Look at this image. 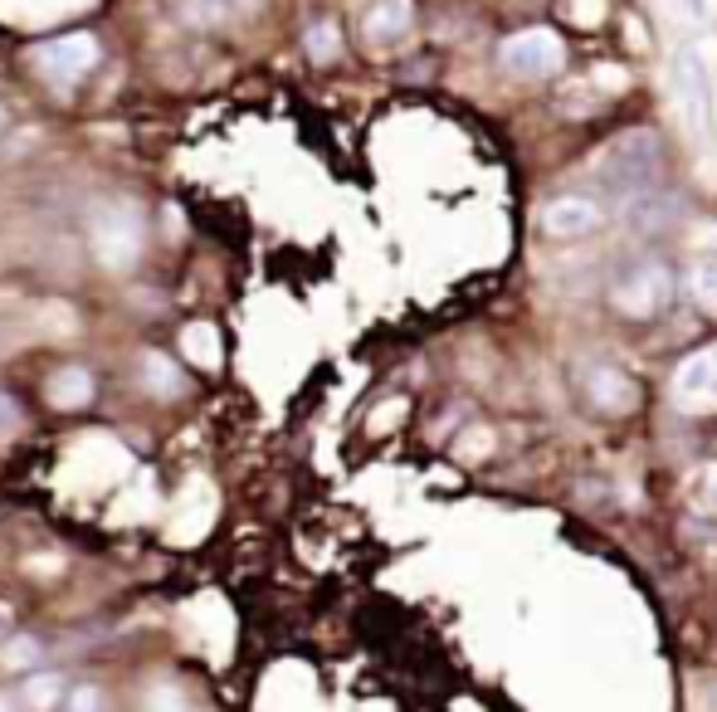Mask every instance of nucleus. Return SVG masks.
<instances>
[{
	"instance_id": "obj_4",
	"label": "nucleus",
	"mask_w": 717,
	"mask_h": 712,
	"mask_svg": "<svg viewBox=\"0 0 717 712\" xmlns=\"http://www.w3.org/2000/svg\"><path fill=\"white\" fill-rule=\"evenodd\" d=\"M34 64H40L44 84L59 88V94H68V88H78L88 74H94L98 40L88 35V30H74V35H54V40H44L40 50H34Z\"/></svg>"
},
{
	"instance_id": "obj_19",
	"label": "nucleus",
	"mask_w": 717,
	"mask_h": 712,
	"mask_svg": "<svg viewBox=\"0 0 717 712\" xmlns=\"http://www.w3.org/2000/svg\"><path fill=\"white\" fill-rule=\"evenodd\" d=\"M225 0H181V20L186 25H196V30H215L225 20Z\"/></svg>"
},
{
	"instance_id": "obj_18",
	"label": "nucleus",
	"mask_w": 717,
	"mask_h": 712,
	"mask_svg": "<svg viewBox=\"0 0 717 712\" xmlns=\"http://www.w3.org/2000/svg\"><path fill=\"white\" fill-rule=\"evenodd\" d=\"M40 327H44V337H54V342H68V337L78 332V313L54 298V303H44L40 308Z\"/></svg>"
},
{
	"instance_id": "obj_5",
	"label": "nucleus",
	"mask_w": 717,
	"mask_h": 712,
	"mask_svg": "<svg viewBox=\"0 0 717 712\" xmlns=\"http://www.w3.org/2000/svg\"><path fill=\"white\" fill-rule=\"evenodd\" d=\"M498 59H503L508 74L518 78H532V84H542V78L562 74L566 69V40L556 35V30H522V35H512L498 44Z\"/></svg>"
},
{
	"instance_id": "obj_15",
	"label": "nucleus",
	"mask_w": 717,
	"mask_h": 712,
	"mask_svg": "<svg viewBox=\"0 0 717 712\" xmlns=\"http://www.w3.org/2000/svg\"><path fill=\"white\" fill-rule=\"evenodd\" d=\"M44 664V644L34 635H6L0 639V669L6 673H34Z\"/></svg>"
},
{
	"instance_id": "obj_1",
	"label": "nucleus",
	"mask_w": 717,
	"mask_h": 712,
	"mask_svg": "<svg viewBox=\"0 0 717 712\" xmlns=\"http://www.w3.org/2000/svg\"><path fill=\"white\" fill-rule=\"evenodd\" d=\"M84 234H88V250L102 269H112V274H122V269H132L137 259H142V210H137V200H122V196H102L88 206L84 215Z\"/></svg>"
},
{
	"instance_id": "obj_27",
	"label": "nucleus",
	"mask_w": 717,
	"mask_h": 712,
	"mask_svg": "<svg viewBox=\"0 0 717 712\" xmlns=\"http://www.w3.org/2000/svg\"><path fill=\"white\" fill-rule=\"evenodd\" d=\"M6 128H10V112H6V103H0V138H6Z\"/></svg>"
},
{
	"instance_id": "obj_9",
	"label": "nucleus",
	"mask_w": 717,
	"mask_h": 712,
	"mask_svg": "<svg viewBox=\"0 0 717 712\" xmlns=\"http://www.w3.org/2000/svg\"><path fill=\"white\" fill-rule=\"evenodd\" d=\"M410 30V0H376L361 15V35H367L371 50H385V44L405 40Z\"/></svg>"
},
{
	"instance_id": "obj_6",
	"label": "nucleus",
	"mask_w": 717,
	"mask_h": 712,
	"mask_svg": "<svg viewBox=\"0 0 717 712\" xmlns=\"http://www.w3.org/2000/svg\"><path fill=\"white\" fill-rule=\"evenodd\" d=\"M600 224H606V210L590 196H556L542 206V230L552 234V240H586Z\"/></svg>"
},
{
	"instance_id": "obj_2",
	"label": "nucleus",
	"mask_w": 717,
	"mask_h": 712,
	"mask_svg": "<svg viewBox=\"0 0 717 712\" xmlns=\"http://www.w3.org/2000/svg\"><path fill=\"white\" fill-rule=\"evenodd\" d=\"M659 172H664V142L654 128L620 132L596 162V176L610 196H640V190L659 186Z\"/></svg>"
},
{
	"instance_id": "obj_25",
	"label": "nucleus",
	"mask_w": 717,
	"mask_h": 712,
	"mask_svg": "<svg viewBox=\"0 0 717 712\" xmlns=\"http://www.w3.org/2000/svg\"><path fill=\"white\" fill-rule=\"evenodd\" d=\"M225 6L239 10V15H249V10H259V6H264V0H225Z\"/></svg>"
},
{
	"instance_id": "obj_11",
	"label": "nucleus",
	"mask_w": 717,
	"mask_h": 712,
	"mask_svg": "<svg viewBox=\"0 0 717 712\" xmlns=\"http://www.w3.org/2000/svg\"><path fill=\"white\" fill-rule=\"evenodd\" d=\"M44 401H50L54 410H84V405L94 401V376H88L84 366H59L44 381Z\"/></svg>"
},
{
	"instance_id": "obj_20",
	"label": "nucleus",
	"mask_w": 717,
	"mask_h": 712,
	"mask_svg": "<svg viewBox=\"0 0 717 712\" xmlns=\"http://www.w3.org/2000/svg\"><path fill=\"white\" fill-rule=\"evenodd\" d=\"M566 15H572L576 30H596L610 15V0H566Z\"/></svg>"
},
{
	"instance_id": "obj_8",
	"label": "nucleus",
	"mask_w": 717,
	"mask_h": 712,
	"mask_svg": "<svg viewBox=\"0 0 717 712\" xmlns=\"http://www.w3.org/2000/svg\"><path fill=\"white\" fill-rule=\"evenodd\" d=\"M586 401L596 405V410L624 415L634 401H640V386H634L620 366H590L586 371Z\"/></svg>"
},
{
	"instance_id": "obj_22",
	"label": "nucleus",
	"mask_w": 717,
	"mask_h": 712,
	"mask_svg": "<svg viewBox=\"0 0 717 712\" xmlns=\"http://www.w3.org/2000/svg\"><path fill=\"white\" fill-rule=\"evenodd\" d=\"M186 352L191 357H205V366H215V357H220V352H215V337H210V327H186Z\"/></svg>"
},
{
	"instance_id": "obj_13",
	"label": "nucleus",
	"mask_w": 717,
	"mask_h": 712,
	"mask_svg": "<svg viewBox=\"0 0 717 712\" xmlns=\"http://www.w3.org/2000/svg\"><path fill=\"white\" fill-rule=\"evenodd\" d=\"M25 712H54L64 703V678L59 673H50V669H34L25 673V688H20V698H15Z\"/></svg>"
},
{
	"instance_id": "obj_7",
	"label": "nucleus",
	"mask_w": 717,
	"mask_h": 712,
	"mask_svg": "<svg viewBox=\"0 0 717 712\" xmlns=\"http://www.w3.org/2000/svg\"><path fill=\"white\" fill-rule=\"evenodd\" d=\"M674 401H678V410H693V415L717 410V347H708V352H698V357H688L678 366Z\"/></svg>"
},
{
	"instance_id": "obj_23",
	"label": "nucleus",
	"mask_w": 717,
	"mask_h": 712,
	"mask_svg": "<svg viewBox=\"0 0 717 712\" xmlns=\"http://www.w3.org/2000/svg\"><path fill=\"white\" fill-rule=\"evenodd\" d=\"M15 425H20L15 401H10V395H0V429H15Z\"/></svg>"
},
{
	"instance_id": "obj_24",
	"label": "nucleus",
	"mask_w": 717,
	"mask_h": 712,
	"mask_svg": "<svg viewBox=\"0 0 717 712\" xmlns=\"http://www.w3.org/2000/svg\"><path fill=\"white\" fill-rule=\"evenodd\" d=\"M10 629H15V610H10L6 601H0V639H6Z\"/></svg>"
},
{
	"instance_id": "obj_16",
	"label": "nucleus",
	"mask_w": 717,
	"mask_h": 712,
	"mask_svg": "<svg viewBox=\"0 0 717 712\" xmlns=\"http://www.w3.org/2000/svg\"><path fill=\"white\" fill-rule=\"evenodd\" d=\"M303 50H307V59H313V64L341 59V25H337V20H313V25H307V35H303Z\"/></svg>"
},
{
	"instance_id": "obj_21",
	"label": "nucleus",
	"mask_w": 717,
	"mask_h": 712,
	"mask_svg": "<svg viewBox=\"0 0 717 712\" xmlns=\"http://www.w3.org/2000/svg\"><path fill=\"white\" fill-rule=\"evenodd\" d=\"M59 708L64 712H102V693L94 683H78V688H68V693H64Z\"/></svg>"
},
{
	"instance_id": "obj_10",
	"label": "nucleus",
	"mask_w": 717,
	"mask_h": 712,
	"mask_svg": "<svg viewBox=\"0 0 717 712\" xmlns=\"http://www.w3.org/2000/svg\"><path fill=\"white\" fill-rule=\"evenodd\" d=\"M678 196L674 190H664V186H649V190H640V196H630V224L640 234H649V230H669V224L678 220Z\"/></svg>"
},
{
	"instance_id": "obj_26",
	"label": "nucleus",
	"mask_w": 717,
	"mask_h": 712,
	"mask_svg": "<svg viewBox=\"0 0 717 712\" xmlns=\"http://www.w3.org/2000/svg\"><path fill=\"white\" fill-rule=\"evenodd\" d=\"M0 712H25V708H20V703H15V698H10V693H0Z\"/></svg>"
},
{
	"instance_id": "obj_3",
	"label": "nucleus",
	"mask_w": 717,
	"mask_h": 712,
	"mask_svg": "<svg viewBox=\"0 0 717 712\" xmlns=\"http://www.w3.org/2000/svg\"><path fill=\"white\" fill-rule=\"evenodd\" d=\"M606 298H610V308L620 313V318L649 322V318H659V313L669 308V298H674V274H669V264L664 259H654V254L624 259V264L615 269Z\"/></svg>"
},
{
	"instance_id": "obj_14",
	"label": "nucleus",
	"mask_w": 717,
	"mask_h": 712,
	"mask_svg": "<svg viewBox=\"0 0 717 712\" xmlns=\"http://www.w3.org/2000/svg\"><path fill=\"white\" fill-rule=\"evenodd\" d=\"M142 381L152 395H162V401H171V395L186 391V376H181V366L162 352H142Z\"/></svg>"
},
{
	"instance_id": "obj_12",
	"label": "nucleus",
	"mask_w": 717,
	"mask_h": 712,
	"mask_svg": "<svg viewBox=\"0 0 717 712\" xmlns=\"http://www.w3.org/2000/svg\"><path fill=\"white\" fill-rule=\"evenodd\" d=\"M678 84H683V98H693L698 122H713V88H708V74H703V64L693 50L678 54Z\"/></svg>"
},
{
	"instance_id": "obj_17",
	"label": "nucleus",
	"mask_w": 717,
	"mask_h": 712,
	"mask_svg": "<svg viewBox=\"0 0 717 712\" xmlns=\"http://www.w3.org/2000/svg\"><path fill=\"white\" fill-rule=\"evenodd\" d=\"M683 284H688V298L698 303L703 313H717V259H693Z\"/></svg>"
}]
</instances>
